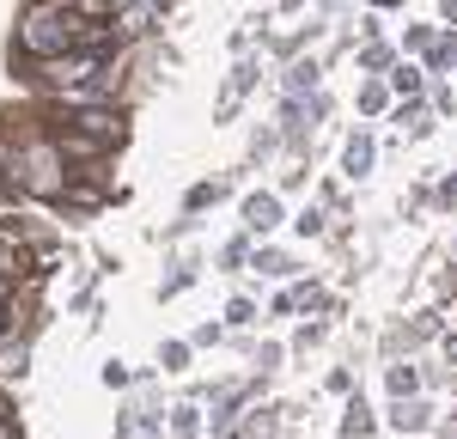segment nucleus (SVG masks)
<instances>
[{
  "label": "nucleus",
  "instance_id": "obj_9",
  "mask_svg": "<svg viewBox=\"0 0 457 439\" xmlns=\"http://www.w3.org/2000/svg\"><path fill=\"white\" fill-rule=\"evenodd\" d=\"M390 86H396V92H409V98H415V92H421V73H415V68H396V73H390Z\"/></svg>",
  "mask_w": 457,
  "mask_h": 439
},
{
  "label": "nucleus",
  "instance_id": "obj_4",
  "mask_svg": "<svg viewBox=\"0 0 457 439\" xmlns=\"http://www.w3.org/2000/svg\"><path fill=\"white\" fill-rule=\"evenodd\" d=\"M317 86V62H293V73H287V92L299 98V92H312Z\"/></svg>",
  "mask_w": 457,
  "mask_h": 439
},
{
  "label": "nucleus",
  "instance_id": "obj_8",
  "mask_svg": "<svg viewBox=\"0 0 457 439\" xmlns=\"http://www.w3.org/2000/svg\"><path fill=\"white\" fill-rule=\"evenodd\" d=\"M403 122H409V135H427L433 122H427V104H403Z\"/></svg>",
  "mask_w": 457,
  "mask_h": 439
},
{
  "label": "nucleus",
  "instance_id": "obj_6",
  "mask_svg": "<svg viewBox=\"0 0 457 439\" xmlns=\"http://www.w3.org/2000/svg\"><path fill=\"white\" fill-rule=\"evenodd\" d=\"M360 68H366V73L390 68V49H385V43H366V49H360Z\"/></svg>",
  "mask_w": 457,
  "mask_h": 439
},
{
  "label": "nucleus",
  "instance_id": "obj_13",
  "mask_svg": "<svg viewBox=\"0 0 457 439\" xmlns=\"http://www.w3.org/2000/svg\"><path fill=\"white\" fill-rule=\"evenodd\" d=\"M452 360H457V342H452Z\"/></svg>",
  "mask_w": 457,
  "mask_h": 439
},
{
  "label": "nucleus",
  "instance_id": "obj_10",
  "mask_svg": "<svg viewBox=\"0 0 457 439\" xmlns=\"http://www.w3.org/2000/svg\"><path fill=\"white\" fill-rule=\"evenodd\" d=\"M445 25H452V31H457V0H445Z\"/></svg>",
  "mask_w": 457,
  "mask_h": 439
},
{
  "label": "nucleus",
  "instance_id": "obj_11",
  "mask_svg": "<svg viewBox=\"0 0 457 439\" xmlns=\"http://www.w3.org/2000/svg\"><path fill=\"white\" fill-rule=\"evenodd\" d=\"M43 6H68V12H73V6H79V0H43Z\"/></svg>",
  "mask_w": 457,
  "mask_h": 439
},
{
  "label": "nucleus",
  "instance_id": "obj_1",
  "mask_svg": "<svg viewBox=\"0 0 457 439\" xmlns=\"http://www.w3.org/2000/svg\"><path fill=\"white\" fill-rule=\"evenodd\" d=\"M62 122L68 128H79V135H92V141H104V146H116L122 135H129V116H122V104H68L62 110Z\"/></svg>",
  "mask_w": 457,
  "mask_h": 439
},
{
  "label": "nucleus",
  "instance_id": "obj_3",
  "mask_svg": "<svg viewBox=\"0 0 457 439\" xmlns=\"http://www.w3.org/2000/svg\"><path fill=\"white\" fill-rule=\"evenodd\" d=\"M396 427H403V434H421V427H427V402L403 397V402H396Z\"/></svg>",
  "mask_w": 457,
  "mask_h": 439
},
{
  "label": "nucleus",
  "instance_id": "obj_2",
  "mask_svg": "<svg viewBox=\"0 0 457 439\" xmlns=\"http://www.w3.org/2000/svg\"><path fill=\"white\" fill-rule=\"evenodd\" d=\"M245 220H250V226H256V232H269V226H275V220H281V208H275V195H250Z\"/></svg>",
  "mask_w": 457,
  "mask_h": 439
},
{
  "label": "nucleus",
  "instance_id": "obj_7",
  "mask_svg": "<svg viewBox=\"0 0 457 439\" xmlns=\"http://www.w3.org/2000/svg\"><path fill=\"white\" fill-rule=\"evenodd\" d=\"M366 165H372V141H348V171L360 178Z\"/></svg>",
  "mask_w": 457,
  "mask_h": 439
},
{
  "label": "nucleus",
  "instance_id": "obj_12",
  "mask_svg": "<svg viewBox=\"0 0 457 439\" xmlns=\"http://www.w3.org/2000/svg\"><path fill=\"white\" fill-rule=\"evenodd\" d=\"M281 6H299V0H281Z\"/></svg>",
  "mask_w": 457,
  "mask_h": 439
},
{
  "label": "nucleus",
  "instance_id": "obj_5",
  "mask_svg": "<svg viewBox=\"0 0 457 439\" xmlns=\"http://www.w3.org/2000/svg\"><path fill=\"white\" fill-rule=\"evenodd\" d=\"M0 378H25V348H0Z\"/></svg>",
  "mask_w": 457,
  "mask_h": 439
}]
</instances>
